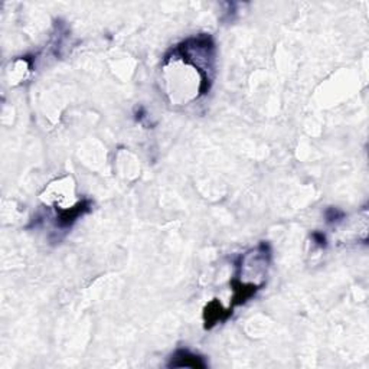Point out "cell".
Here are the masks:
<instances>
[{"mask_svg":"<svg viewBox=\"0 0 369 369\" xmlns=\"http://www.w3.org/2000/svg\"><path fill=\"white\" fill-rule=\"evenodd\" d=\"M231 313H232L231 309L223 310L222 306L217 301V300L211 301L207 307H205V313H204V317H205V327L209 329V327H212L214 325H217V323H220L222 320H225L228 316H231Z\"/></svg>","mask_w":369,"mask_h":369,"instance_id":"7a4b0ae2","label":"cell"},{"mask_svg":"<svg viewBox=\"0 0 369 369\" xmlns=\"http://www.w3.org/2000/svg\"><path fill=\"white\" fill-rule=\"evenodd\" d=\"M313 239L316 241V244H319L320 247H325L326 245V236L322 232H314L313 234Z\"/></svg>","mask_w":369,"mask_h":369,"instance_id":"277c9868","label":"cell"},{"mask_svg":"<svg viewBox=\"0 0 369 369\" xmlns=\"http://www.w3.org/2000/svg\"><path fill=\"white\" fill-rule=\"evenodd\" d=\"M342 217H343V214L340 212L339 209H336V208H329L326 211V220H327V222L338 221V218H342Z\"/></svg>","mask_w":369,"mask_h":369,"instance_id":"3957f363","label":"cell"},{"mask_svg":"<svg viewBox=\"0 0 369 369\" xmlns=\"http://www.w3.org/2000/svg\"><path fill=\"white\" fill-rule=\"evenodd\" d=\"M169 367L170 368H207L208 365L202 356L192 354L188 349H177L170 358Z\"/></svg>","mask_w":369,"mask_h":369,"instance_id":"6da1fadb","label":"cell"}]
</instances>
